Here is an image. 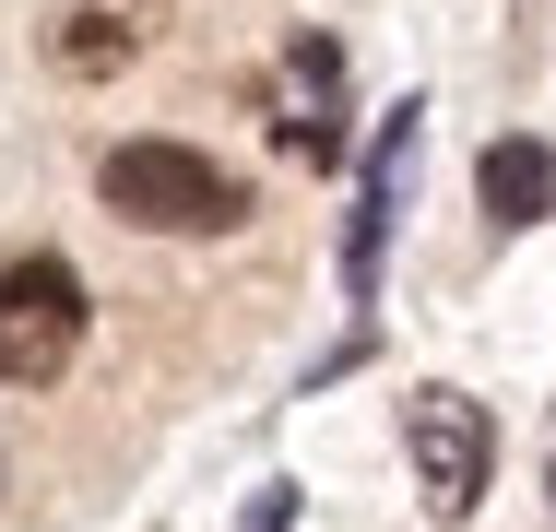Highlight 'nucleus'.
I'll list each match as a JSON object with an SVG mask.
<instances>
[{
	"instance_id": "obj_6",
	"label": "nucleus",
	"mask_w": 556,
	"mask_h": 532,
	"mask_svg": "<svg viewBox=\"0 0 556 532\" xmlns=\"http://www.w3.org/2000/svg\"><path fill=\"white\" fill-rule=\"evenodd\" d=\"M473 190H485V225H545L556 213V154L545 142H485V166H473Z\"/></svg>"
},
{
	"instance_id": "obj_9",
	"label": "nucleus",
	"mask_w": 556,
	"mask_h": 532,
	"mask_svg": "<svg viewBox=\"0 0 556 532\" xmlns=\"http://www.w3.org/2000/svg\"><path fill=\"white\" fill-rule=\"evenodd\" d=\"M545 497H556V473H545Z\"/></svg>"
},
{
	"instance_id": "obj_2",
	"label": "nucleus",
	"mask_w": 556,
	"mask_h": 532,
	"mask_svg": "<svg viewBox=\"0 0 556 532\" xmlns=\"http://www.w3.org/2000/svg\"><path fill=\"white\" fill-rule=\"evenodd\" d=\"M72 355H84V273L48 249H0V379L48 391Z\"/></svg>"
},
{
	"instance_id": "obj_3",
	"label": "nucleus",
	"mask_w": 556,
	"mask_h": 532,
	"mask_svg": "<svg viewBox=\"0 0 556 532\" xmlns=\"http://www.w3.org/2000/svg\"><path fill=\"white\" fill-rule=\"evenodd\" d=\"M403 449H415V485L439 521H473L485 509V473H497V426L473 391H415L403 403Z\"/></svg>"
},
{
	"instance_id": "obj_8",
	"label": "nucleus",
	"mask_w": 556,
	"mask_h": 532,
	"mask_svg": "<svg viewBox=\"0 0 556 532\" xmlns=\"http://www.w3.org/2000/svg\"><path fill=\"white\" fill-rule=\"evenodd\" d=\"M296 521V485H261V497H249V532H285Z\"/></svg>"
},
{
	"instance_id": "obj_5",
	"label": "nucleus",
	"mask_w": 556,
	"mask_h": 532,
	"mask_svg": "<svg viewBox=\"0 0 556 532\" xmlns=\"http://www.w3.org/2000/svg\"><path fill=\"white\" fill-rule=\"evenodd\" d=\"M415 142H427V106H391L379 142H367V202L343 225V284H355V296H379V237H391V213L415 190Z\"/></svg>"
},
{
	"instance_id": "obj_4",
	"label": "nucleus",
	"mask_w": 556,
	"mask_h": 532,
	"mask_svg": "<svg viewBox=\"0 0 556 532\" xmlns=\"http://www.w3.org/2000/svg\"><path fill=\"white\" fill-rule=\"evenodd\" d=\"M273 142H285L296 166H332L343 154V48L332 36H296V48L273 60Z\"/></svg>"
},
{
	"instance_id": "obj_7",
	"label": "nucleus",
	"mask_w": 556,
	"mask_h": 532,
	"mask_svg": "<svg viewBox=\"0 0 556 532\" xmlns=\"http://www.w3.org/2000/svg\"><path fill=\"white\" fill-rule=\"evenodd\" d=\"M130 48H142L130 12H72V24H60V60H72V72H118Z\"/></svg>"
},
{
	"instance_id": "obj_1",
	"label": "nucleus",
	"mask_w": 556,
	"mask_h": 532,
	"mask_svg": "<svg viewBox=\"0 0 556 532\" xmlns=\"http://www.w3.org/2000/svg\"><path fill=\"white\" fill-rule=\"evenodd\" d=\"M108 213L154 225V237H225L249 213V190L225 178L214 154H190V142H118L108 154Z\"/></svg>"
}]
</instances>
